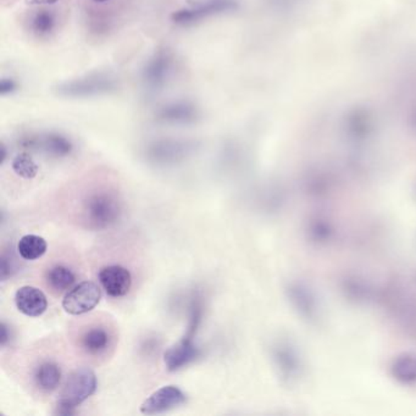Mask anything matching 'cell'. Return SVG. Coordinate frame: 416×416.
<instances>
[{
    "instance_id": "obj_1",
    "label": "cell",
    "mask_w": 416,
    "mask_h": 416,
    "mask_svg": "<svg viewBox=\"0 0 416 416\" xmlns=\"http://www.w3.org/2000/svg\"><path fill=\"white\" fill-rule=\"evenodd\" d=\"M123 202L118 192L109 188H93L78 203V221L87 229L99 231L109 229L120 220Z\"/></svg>"
},
{
    "instance_id": "obj_2",
    "label": "cell",
    "mask_w": 416,
    "mask_h": 416,
    "mask_svg": "<svg viewBox=\"0 0 416 416\" xmlns=\"http://www.w3.org/2000/svg\"><path fill=\"white\" fill-rule=\"evenodd\" d=\"M270 358L282 383L293 386L306 374V360L298 344L288 337H279L270 345Z\"/></svg>"
},
{
    "instance_id": "obj_3",
    "label": "cell",
    "mask_w": 416,
    "mask_h": 416,
    "mask_svg": "<svg viewBox=\"0 0 416 416\" xmlns=\"http://www.w3.org/2000/svg\"><path fill=\"white\" fill-rule=\"evenodd\" d=\"M202 316H203V306H202L200 298L196 296L191 303L189 323H188L186 335L182 340H180L179 343L175 344L170 349H167L165 355H164L166 369L169 371H177V370L182 369L200 357L202 352L197 347L194 338H196L200 321H202Z\"/></svg>"
},
{
    "instance_id": "obj_4",
    "label": "cell",
    "mask_w": 416,
    "mask_h": 416,
    "mask_svg": "<svg viewBox=\"0 0 416 416\" xmlns=\"http://www.w3.org/2000/svg\"><path fill=\"white\" fill-rule=\"evenodd\" d=\"M97 376L88 368H78L73 371L60 393L56 407V415H73L77 407L97 391Z\"/></svg>"
},
{
    "instance_id": "obj_5",
    "label": "cell",
    "mask_w": 416,
    "mask_h": 416,
    "mask_svg": "<svg viewBox=\"0 0 416 416\" xmlns=\"http://www.w3.org/2000/svg\"><path fill=\"white\" fill-rule=\"evenodd\" d=\"M289 306L303 321L316 326L323 320V304L316 291L303 280L289 281L286 286Z\"/></svg>"
},
{
    "instance_id": "obj_6",
    "label": "cell",
    "mask_w": 416,
    "mask_h": 416,
    "mask_svg": "<svg viewBox=\"0 0 416 416\" xmlns=\"http://www.w3.org/2000/svg\"><path fill=\"white\" fill-rule=\"evenodd\" d=\"M118 90V82L106 75H92L85 78L65 82L56 87V93L66 98H90Z\"/></svg>"
},
{
    "instance_id": "obj_7",
    "label": "cell",
    "mask_w": 416,
    "mask_h": 416,
    "mask_svg": "<svg viewBox=\"0 0 416 416\" xmlns=\"http://www.w3.org/2000/svg\"><path fill=\"white\" fill-rule=\"evenodd\" d=\"M196 142L183 140H154L147 145L145 155L155 165H174L182 162L196 150Z\"/></svg>"
},
{
    "instance_id": "obj_8",
    "label": "cell",
    "mask_w": 416,
    "mask_h": 416,
    "mask_svg": "<svg viewBox=\"0 0 416 416\" xmlns=\"http://www.w3.org/2000/svg\"><path fill=\"white\" fill-rule=\"evenodd\" d=\"M100 298V287L92 281H83L65 294L63 308L70 315H85L98 306Z\"/></svg>"
},
{
    "instance_id": "obj_9",
    "label": "cell",
    "mask_w": 416,
    "mask_h": 416,
    "mask_svg": "<svg viewBox=\"0 0 416 416\" xmlns=\"http://www.w3.org/2000/svg\"><path fill=\"white\" fill-rule=\"evenodd\" d=\"M78 348L90 358H102L108 354L114 344V335L103 323H92L82 330L77 338Z\"/></svg>"
},
{
    "instance_id": "obj_10",
    "label": "cell",
    "mask_w": 416,
    "mask_h": 416,
    "mask_svg": "<svg viewBox=\"0 0 416 416\" xmlns=\"http://www.w3.org/2000/svg\"><path fill=\"white\" fill-rule=\"evenodd\" d=\"M187 402V395L177 386H164L149 395L140 405L145 415H155L177 408Z\"/></svg>"
},
{
    "instance_id": "obj_11",
    "label": "cell",
    "mask_w": 416,
    "mask_h": 416,
    "mask_svg": "<svg viewBox=\"0 0 416 416\" xmlns=\"http://www.w3.org/2000/svg\"><path fill=\"white\" fill-rule=\"evenodd\" d=\"M22 148L30 150H41L48 155L65 157L73 153V145L71 140L59 133H46L39 136L24 137L20 140Z\"/></svg>"
},
{
    "instance_id": "obj_12",
    "label": "cell",
    "mask_w": 416,
    "mask_h": 416,
    "mask_svg": "<svg viewBox=\"0 0 416 416\" xmlns=\"http://www.w3.org/2000/svg\"><path fill=\"white\" fill-rule=\"evenodd\" d=\"M98 280L106 294L113 298L126 296L132 287L131 272L121 265H108L100 269Z\"/></svg>"
},
{
    "instance_id": "obj_13",
    "label": "cell",
    "mask_w": 416,
    "mask_h": 416,
    "mask_svg": "<svg viewBox=\"0 0 416 416\" xmlns=\"http://www.w3.org/2000/svg\"><path fill=\"white\" fill-rule=\"evenodd\" d=\"M236 9V3L232 0H214L207 4L199 5L197 8L182 9L172 14V21L176 25L187 26L203 20L204 17L226 13Z\"/></svg>"
},
{
    "instance_id": "obj_14",
    "label": "cell",
    "mask_w": 416,
    "mask_h": 416,
    "mask_svg": "<svg viewBox=\"0 0 416 416\" xmlns=\"http://www.w3.org/2000/svg\"><path fill=\"white\" fill-rule=\"evenodd\" d=\"M15 304L20 313L31 318H38L48 309L46 294L33 286H24L21 288L17 289L15 293Z\"/></svg>"
},
{
    "instance_id": "obj_15",
    "label": "cell",
    "mask_w": 416,
    "mask_h": 416,
    "mask_svg": "<svg viewBox=\"0 0 416 416\" xmlns=\"http://www.w3.org/2000/svg\"><path fill=\"white\" fill-rule=\"evenodd\" d=\"M390 374L402 386H416V353L403 352L393 358Z\"/></svg>"
},
{
    "instance_id": "obj_16",
    "label": "cell",
    "mask_w": 416,
    "mask_h": 416,
    "mask_svg": "<svg viewBox=\"0 0 416 416\" xmlns=\"http://www.w3.org/2000/svg\"><path fill=\"white\" fill-rule=\"evenodd\" d=\"M171 70V58L167 53L162 51L149 61L143 71V80L150 88H159L165 83Z\"/></svg>"
},
{
    "instance_id": "obj_17",
    "label": "cell",
    "mask_w": 416,
    "mask_h": 416,
    "mask_svg": "<svg viewBox=\"0 0 416 416\" xmlns=\"http://www.w3.org/2000/svg\"><path fill=\"white\" fill-rule=\"evenodd\" d=\"M306 238L316 246H328L335 239V224L323 215H315L306 222Z\"/></svg>"
},
{
    "instance_id": "obj_18",
    "label": "cell",
    "mask_w": 416,
    "mask_h": 416,
    "mask_svg": "<svg viewBox=\"0 0 416 416\" xmlns=\"http://www.w3.org/2000/svg\"><path fill=\"white\" fill-rule=\"evenodd\" d=\"M157 118L162 123L184 125L194 123L198 119V109L191 103H172L169 105L162 106V109L157 111Z\"/></svg>"
},
{
    "instance_id": "obj_19",
    "label": "cell",
    "mask_w": 416,
    "mask_h": 416,
    "mask_svg": "<svg viewBox=\"0 0 416 416\" xmlns=\"http://www.w3.org/2000/svg\"><path fill=\"white\" fill-rule=\"evenodd\" d=\"M47 285L51 292L60 294L68 293L70 289L75 287L76 275L71 269L65 265H54L46 274Z\"/></svg>"
},
{
    "instance_id": "obj_20",
    "label": "cell",
    "mask_w": 416,
    "mask_h": 416,
    "mask_svg": "<svg viewBox=\"0 0 416 416\" xmlns=\"http://www.w3.org/2000/svg\"><path fill=\"white\" fill-rule=\"evenodd\" d=\"M33 381L41 391H56L61 381V369L54 361H43L34 370Z\"/></svg>"
},
{
    "instance_id": "obj_21",
    "label": "cell",
    "mask_w": 416,
    "mask_h": 416,
    "mask_svg": "<svg viewBox=\"0 0 416 416\" xmlns=\"http://www.w3.org/2000/svg\"><path fill=\"white\" fill-rule=\"evenodd\" d=\"M48 249V244L44 238L37 234H26L20 238L17 243V253L20 254L22 259L33 260L42 258L46 254Z\"/></svg>"
},
{
    "instance_id": "obj_22",
    "label": "cell",
    "mask_w": 416,
    "mask_h": 416,
    "mask_svg": "<svg viewBox=\"0 0 416 416\" xmlns=\"http://www.w3.org/2000/svg\"><path fill=\"white\" fill-rule=\"evenodd\" d=\"M343 291L349 299L357 303H368L373 298V287L365 279L358 275L348 276L343 281Z\"/></svg>"
},
{
    "instance_id": "obj_23",
    "label": "cell",
    "mask_w": 416,
    "mask_h": 416,
    "mask_svg": "<svg viewBox=\"0 0 416 416\" xmlns=\"http://www.w3.org/2000/svg\"><path fill=\"white\" fill-rule=\"evenodd\" d=\"M30 27L37 37H47L56 30V15L48 10H39L31 19Z\"/></svg>"
},
{
    "instance_id": "obj_24",
    "label": "cell",
    "mask_w": 416,
    "mask_h": 416,
    "mask_svg": "<svg viewBox=\"0 0 416 416\" xmlns=\"http://www.w3.org/2000/svg\"><path fill=\"white\" fill-rule=\"evenodd\" d=\"M13 170L22 179L32 180L38 174V165L30 154L20 153L14 157Z\"/></svg>"
},
{
    "instance_id": "obj_25",
    "label": "cell",
    "mask_w": 416,
    "mask_h": 416,
    "mask_svg": "<svg viewBox=\"0 0 416 416\" xmlns=\"http://www.w3.org/2000/svg\"><path fill=\"white\" fill-rule=\"evenodd\" d=\"M17 271V261L13 251H3L0 256V279L4 282Z\"/></svg>"
},
{
    "instance_id": "obj_26",
    "label": "cell",
    "mask_w": 416,
    "mask_h": 416,
    "mask_svg": "<svg viewBox=\"0 0 416 416\" xmlns=\"http://www.w3.org/2000/svg\"><path fill=\"white\" fill-rule=\"evenodd\" d=\"M16 82L11 80V78H3L1 80V83H0V93H1V95L13 93L16 90Z\"/></svg>"
},
{
    "instance_id": "obj_27",
    "label": "cell",
    "mask_w": 416,
    "mask_h": 416,
    "mask_svg": "<svg viewBox=\"0 0 416 416\" xmlns=\"http://www.w3.org/2000/svg\"><path fill=\"white\" fill-rule=\"evenodd\" d=\"M10 340H11V332H10L8 323L3 321L1 323V335H0V344H1V347L4 348L5 345L10 342Z\"/></svg>"
},
{
    "instance_id": "obj_28",
    "label": "cell",
    "mask_w": 416,
    "mask_h": 416,
    "mask_svg": "<svg viewBox=\"0 0 416 416\" xmlns=\"http://www.w3.org/2000/svg\"><path fill=\"white\" fill-rule=\"evenodd\" d=\"M59 0H26V3L30 5H49L56 4Z\"/></svg>"
},
{
    "instance_id": "obj_29",
    "label": "cell",
    "mask_w": 416,
    "mask_h": 416,
    "mask_svg": "<svg viewBox=\"0 0 416 416\" xmlns=\"http://www.w3.org/2000/svg\"><path fill=\"white\" fill-rule=\"evenodd\" d=\"M6 159V148L4 145H1V164L5 162Z\"/></svg>"
},
{
    "instance_id": "obj_30",
    "label": "cell",
    "mask_w": 416,
    "mask_h": 416,
    "mask_svg": "<svg viewBox=\"0 0 416 416\" xmlns=\"http://www.w3.org/2000/svg\"><path fill=\"white\" fill-rule=\"evenodd\" d=\"M94 1H97V3H104V1H108V0H94Z\"/></svg>"
}]
</instances>
